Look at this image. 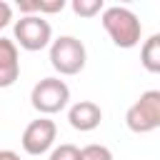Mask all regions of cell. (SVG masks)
<instances>
[{"label":"cell","instance_id":"6da1fadb","mask_svg":"<svg viewBox=\"0 0 160 160\" xmlns=\"http://www.w3.org/2000/svg\"><path fill=\"white\" fill-rule=\"evenodd\" d=\"M102 28L105 32L110 35V40L118 45V48H135L140 42V35H142V25L138 20V15L128 8H120V5H112V8H105L102 10Z\"/></svg>","mask_w":160,"mask_h":160},{"label":"cell","instance_id":"7a4b0ae2","mask_svg":"<svg viewBox=\"0 0 160 160\" xmlns=\"http://www.w3.org/2000/svg\"><path fill=\"white\" fill-rule=\"evenodd\" d=\"M125 125L138 132H152L160 128V90H145L125 112Z\"/></svg>","mask_w":160,"mask_h":160},{"label":"cell","instance_id":"3957f363","mask_svg":"<svg viewBox=\"0 0 160 160\" xmlns=\"http://www.w3.org/2000/svg\"><path fill=\"white\" fill-rule=\"evenodd\" d=\"M88 52L85 45L72 38V35H60L58 40H52L50 45V65L60 72V75H78L85 68Z\"/></svg>","mask_w":160,"mask_h":160},{"label":"cell","instance_id":"277c9868","mask_svg":"<svg viewBox=\"0 0 160 160\" xmlns=\"http://www.w3.org/2000/svg\"><path fill=\"white\" fill-rule=\"evenodd\" d=\"M68 100H70V88L60 78H42L40 82H35V88L30 92V102L40 115L60 112L68 105Z\"/></svg>","mask_w":160,"mask_h":160},{"label":"cell","instance_id":"5b68a950","mask_svg":"<svg viewBox=\"0 0 160 160\" xmlns=\"http://www.w3.org/2000/svg\"><path fill=\"white\" fill-rule=\"evenodd\" d=\"M12 35H15L12 42H18L22 50L35 52V50H42V48L50 45V40H52V28H50V22H48L42 15H22V18L15 22Z\"/></svg>","mask_w":160,"mask_h":160},{"label":"cell","instance_id":"8992f818","mask_svg":"<svg viewBox=\"0 0 160 160\" xmlns=\"http://www.w3.org/2000/svg\"><path fill=\"white\" fill-rule=\"evenodd\" d=\"M55 135H58L55 122H52L50 118H38V120H32V122L25 128L20 142H22V150H25L28 155H42V152H48V150L52 148Z\"/></svg>","mask_w":160,"mask_h":160},{"label":"cell","instance_id":"52a82bcc","mask_svg":"<svg viewBox=\"0 0 160 160\" xmlns=\"http://www.w3.org/2000/svg\"><path fill=\"white\" fill-rule=\"evenodd\" d=\"M100 120H102V110H100V105L92 102V100H80V102H75V105L68 110V122H70L75 130H80V132L95 130V128L100 125Z\"/></svg>","mask_w":160,"mask_h":160},{"label":"cell","instance_id":"ba28073f","mask_svg":"<svg viewBox=\"0 0 160 160\" xmlns=\"http://www.w3.org/2000/svg\"><path fill=\"white\" fill-rule=\"evenodd\" d=\"M20 78V58H18V45L8 38H0V88L15 85Z\"/></svg>","mask_w":160,"mask_h":160},{"label":"cell","instance_id":"9c48e42d","mask_svg":"<svg viewBox=\"0 0 160 160\" xmlns=\"http://www.w3.org/2000/svg\"><path fill=\"white\" fill-rule=\"evenodd\" d=\"M140 62L148 72H160V35H150L140 48Z\"/></svg>","mask_w":160,"mask_h":160},{"label":"cell","instance_id":"30bf717a","mask_svg":"<svg viewBox=\"0 0 160 160\" xmlns=\"http://www.w3.org/2000/svg\"><path fill=\"white\" fill-rule=\"evenodd\" d=\"M102 10H105L102 0H72V12L80 18H95Z\"/></svg>","mask_w":160,"mask_h":160},{"label":"cell","instance_id":"8fae6325","mask_svg":"<svg viewBox=\"0 0 160 160\" xmlns=\"http://www.w3.org/2000/svg\"><path fill=\"white\" fill-rule=\"evenodd\" d=\"M80 160H112V152H110L105 145L92 142V145H85V148L80 150Z\"/></svg>","mask_w":160,"mask_h":160},{"label":"cell","instance_id":"7c38bea8","mask_svg":"<svg viewBox=\"0 0 160 160\" xmlns=\"http://www.w3.org/2000/svg\"><path fill=\"white\" fill-rule=\"evenodd\" d=\"M50 160H80V148H75L70 142H62L50 152Z\"/></svg>","mask_w":160,"mask_h":160},{"label":"cell","instance_id":"4fadbf2b","mask_svg":"<svg viewBox=\"0 0 160 160\" xmlns=\"http://www.w3.org/2000/svg\"><path fill=\"white\" fill-rule=\"evenodd\" d=\"M62 8H65V0H55V2L38 0V15H42V12H60Z\"/></svg>","mask_w":160,"mask_h":160},{"label":"cell","instance_id":"5bb4252c","mask_svg":"<svg viewBox=\"0 0 160 160\" xmlns=\"http://www.w3.org/2000/svg\"><path fill=\"white\" fill-rule=\"evenodd\" d=\"M10 20H12V8L5 0H0V28H5Z\"/></svg>","mask_w":160,"mask_h":160},{"label":"cell","instance_id":"9a60e30c","mask_svg":"<svg viewBox=\"0 0 160 160\" xmlns=\"http://www.w3.org/2000/svg\"><path fill=\"white\" fill-rule=\"evenodd\" d=\"M0 160H20V155L12 150H0Z\"/></svg>","mask_w":160,"mask_h":160}]
</instances>
